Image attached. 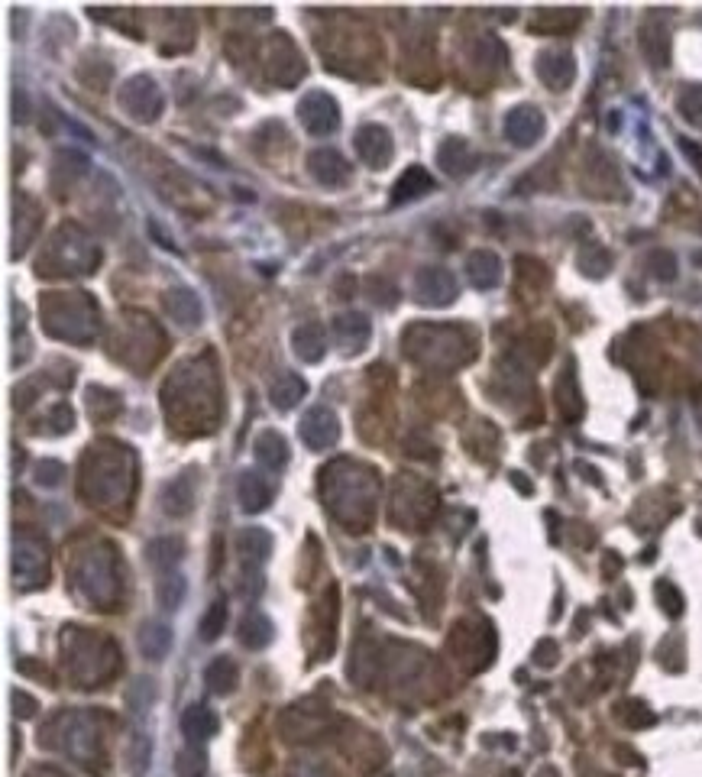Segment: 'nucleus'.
Segmentation results:
<instances>
[{"mask_svg": "<svg viewBox=\"0 0 702 777\" xmlns=\"http://www.w3.org/2000/svg\"><path fill=\"white\" fill-rule=\"evenodd\" d=\"M81 305V295H59V298H49L46 305V315H43V327L52 331L59 327L55 337H65L72 344H91V337L98 334V308L91 302L85 308H75Z\"/></svg>", "mask_w": 702, "mask_h": 777, "instance_id": "nucleus-1", "label": "nucleus"}, {"mask_svg": "<svg viewBox=\"0 0 702 777\" xmlns=\"http://www.w3.org/2000/svg\"><path fill=\"white\" fill-rule=\"evenodd\" d=\"M117 104L136 120V124H153V120H159V114H162L165 98H162V88L149 75H133L120 85Z\"/></svg>", "mask_w": 702, "mask_h": 777, "instance_id": "nucleus-2", "label": "nucleus"}, {"mask_svg": "<svg viewBox=\"0 0 702 777\" xmlns=\"http://www.w3.org/2000/svg\"><path fill=\"white\" fill-rule=\"evenodd\" d=\"M266 68H269V78L275 81V85L282 88H292L298 85L301 78H305V59L298 56L295 43L288 39L285 33H275L272 43H269V56H266Z\"/></svg>", "mask_w": 702, "mask_h": 777, "instance_id": "nucleus-3", "label": "nucleus"}, {"mask_svg": "<svg viewBox=\"0 0 702 777\" xmlns=\"http://www.w3.org/2000/svg\"><path fill=\"white\" fill-rule=\"evenodd\" d=\"M298 120L311 136H330L340 127V107L327 91H311L298 104Z\"/></svg>", "mask_w": 702, "mask_h": 777, "instance_id": "nucleus-4", "label": "nucleus"}, {"mask_svg": "<svg viewBox=\"0 0 702 777\" xmlns=\"http://www.w3.org/2000/svg\"><path fill=\"white\" fill-rule=\"evenodd\" d=\"M298 434H301V441L311 447V451H327V447H334L340 441V418H337L334 408L314 405V408H308L305 415H301Z\"/></svg>", "mask_w": 702, "mask_h": 777, "instance_id": "nucleus-5", "label": "nucleus"}, {"mask_svg": "<svg viewBox=\"0 0 702 777\" xmlns=\"http://www.w3.org/2000/svg\"><path fill=\"white\" fill-rule=\"evenodd\" d=\"M46 551L39 541H30L26 535L17 538V551H13V580H17L20 590H33V586L46 583Z\"/></svg>", "mask_w": 702, "mask_h": 777, "instance_id": "nucleus-6", "label": "nucleus"}, {"mask_svg": "<svg viewBox=\"0 0 702 777\" xmlns=\"http://www.w3.org/2000/svg\"><path fill=\"white\" fill-rule=\"evenodd\" d=\"M415 298L424 308H447L457 298V279L444 266H424L415 276Z\"/></svg>", "mask_w": 702, "mask_h": 777, "instance_id": "nucleus-7", "label": "nucleus"}, {"mask_svg": "<svg viewBox=\"0 0 702 777\" xmlns=\"http://www.w3.org/2000/svg\"><path fill=\"white\" fill-rule=\"evenodd\" d=\"M353 149H356V156H360L369 169H385L392 162V156H395V140H392V133L385 130V127L366 124V127L356 130Z\"/></svg>", "mask_w": 702, "mask_h": 777, "instance_id": "nucleus-8", "label": "nucleus"}, {"mask_svg": "<svg viewBox=\"0 0 702 777\" xmlns=\"http://www.w3.org/2000/svg\"><path fill=\"white\" fill-rule=\"evenodd\" d=\"M544 114L531 104H518L505 114V136L512 140L518 149L534 146L544 136Z\"/></svg>", "mask_w": 702, "mask_h": 777, "instance_id": "nucleus-9", "label": "nucleus"}, {"mask_svg": "<svg viewBox=\"0 0 702 777\" xmlns=\"http://www.w3.org/2000/svg\"><path fill=\"white\" fill-rule=\"evenodd\" d=\"M308 172L324 188H343L350 182L353 166H350V159H343V153H337V149H314L308 156Z\"/></svg>", "mask_w": 702, "mask_h": 777, "instance_id": "nucleus-10", "label": "nucleus"}, {"mask_svg": "<svg viewBox=\"0 0 702 777\" xmlns=\"http://www.w3.org/2000/svg\"><path fill=\"white\" fill-rule=\"evenodd\" d=\"M334 337L340 340L343 353H363L369 337H373V321L363 311H343L334 318Z\"/></svg>", "mask_w": 702, "mask_h": 777, "instance_id": "nucleus-11", "label": "nucleus"}, {"mask_svg": "<svg viewBox=\"0 0 702 777\" xmlns=\"http://www.w3.org/2000/svg\"><path fill=\"white\" fill-rule=\"evenodd\" d=\"M538 75L550 91H567L576 78V59L570 52H560V49H547L538 56Z\"/></svg>", "mask_w": 702, "mask_h": 777, "instance_id": "nucleus-12", "label": "nucleus"}, {"mask_svg": "<svg viewBox=\"0 0 702 777\" xmlns=\"http://www.w3.org/2000/svg\"><path fill=\"white\" fill-rule=\"evenodd\" d=\"M237 499L246 515H259L272 506V486L259 470H243L237 480Z\"/></svg>", "mask_w": 702, "mask_h": 777, "instance_id": "nucleus-13", "label": "nucleus"}, {"mask_svg": "<svg viewBox=\"0 0 702 777\" xmlns=\"http://www.w3.org/2000/svg\"><path fill=\"white\" fill-rule=\"evenodd\" d=\"M664 13H648V20L641 26V49L644 59H648L654 68H664L670 62V39H667V26L660 23Z\"/></svg>", "mask_w": 702, "mask_h": 777, "instance_id": "nucleus-14", "label": "nucleus"}, {"mask_svg": "<svg viewBox=\"0 0 702 777\" xmlns=\"http://www.w3.org/2000/svg\"><path fill=\"white\" fill-rule=\"evenodd\" d=\"M162 305H165V311L172 315V321L182 324V327H198L201 318H204L201 298L191 292V289H185V285H175V289L165 292Z\"/></svg>", "mask_w": 702, "mask_h": 777, "instance_id": "nucleus-15", "label": "nucleus"}, {"mask_svg": "<svg viewBox=\"0 0 702 777\" xmlns=\"http://www.w3.org/2000/svg\"><path fill=\"white\" fill-rule=\"evenodd\" d=\"M253 454H256V463L259 467H266L269 473H279L288 467V460H292V451H288V441L282 438L279 431H259L256 441H253Z\"/></svg>", "mask_w": 702, "mask_h": 777, "instance_id": "nucleus-16", "label": "nucleus"}, {"mask_svg": "<svg viewBox=\"0 0 702 777\" xmlns=\"http://www.w3.org/2000/svg\"><path fill=\"white\" fill-rule=\"evenodd\" d=\"M217 729H220V719H217V713L211 710V706L195 703V706H188V710L182 713V735L191 745L211 742L214 735H217Z\"/></svg>", "mask_w": 702, "mask_h": 777, "instance_id": "nucleus-17", "label": "nucleus"}, {"mask_svg": "<svg viewBox=\"0 0 702 777\" xmlns=\"http://www.w3.org/2000/svg\"><path fill=\"white\" fill-rule=\"evenodd\" d=\"M195 493H198V486H195V473L191 470H185V473H178L175 480L165 486V493H162V509L169 512L172 518H182V515H188L191 509H195Z\"/></svg>", "mask_w": 702, "mask_h": 777, "instance_id": "nucleus-18", "label": "nucleus"}, {"mask_svg": "<svg viewBox=\"0 0 702 777\" xmlns=\"http://www.w3.org/2000/svg\"><path fill=\"white\" fill-rule=\"evenodd\" d=\"M292 350H295V357H298L301 363H321L324 353H327V334H324V327L314 324V321L295 327Z\"/></svg>", "mask_w": 702, "mask_h": 777, "instance_id": "nucleus-19", "label": "nucleus"}, {"mask_svg": "<svg viewBox=\"0 0 702 777\" xmlns=\"http://www.w3.org/2000/svg\"><path fill=\"white\" fill-rule=\"evenodd\" d=\"M466 276H470L476 289L489 292L502 282V259L492 250H476V253H470V259H466Z\"/></svg>", "mask_w": 702, "mask_h": 777, "instance_id": "nucleus-20", "label": "nucleus"}, {"mask_svg": "<svg viewBox=\"0 0 702 777\" xmlns=\"http://www.w3.org/2000/svg\"><path fill=\"white\" fill-rule=\"evenodd\" d=\"M240 684V667L233 658H214L208 667H204V687H208L214 697H230Z\"/></svg>", "mask_w": 702, "mask_h": 777, "instance_id": "nucleus-21", "label": "nucleus"}, {"mask_svg": "<svg viewBox=\"0 0 702 777\" xmlns=\"http://www.w3.org/2000/svg\"><path fill=\"white\" fill-rule=\"evenodd\" d=\"M308 395V383L298 373H282L272 379L269 386V402L279 408V412H292V408Z\"/></svg>", "mask_w": 702, "mask_h": 777, "instance_id": "nucleus-22", "label": "nucleus"}, {"mask_svg": "<svg viewBox=\"0 0 702 777\" xmlns=\"http://www.w3.org/2000/svg\"><path fill=\"white\" fill-rule=\"evenodd\" d=\"M431 192H434L431 172H424L421 166H411V169H405L402 175H398V182L392 188V204H408V201L424 198Z\"/></svg>", "mask_w": 702, "mask_h": 777, "instance_id": "nucleus-23", "label": "nucleus"}, {"mask_svg": "<svg viewBox=\"0 0 702 777\" xmlns=\"http://www.w3.org/2000/svg\"><path fill=\"white\" fill-rule=\"evenodd\" d=\"M437 162H440V169H444L447 175H453V179H460V175H466L476 166L470 146H466V140H460V136H450V140H444V146L437 149Z\"/></svg>", "mask_w": 702, "mask_h": 777, "instance_id": "nucleus-24", "label": "nucleus"}, {"mask_svg": "<svg viewBox=\"0 0 702 777\" xmlns=\"http://www.w3.org/2000/svg\"><path fill=\"white\" fill-rule=\"evenodd\" d=\"M185 557V541L182 538H172V535H162L153 538L146 544V561L153 564L162 574H172V567Z\"/></svg>", "mask_w": 702, "mask_h": 777, "instance_id": "nucleus-25", "label": "nucleus"}, {"mask_svg": "<svg viewBox=\"0 0 702 777\" xmlns=\"http://www.w3.org/2000/svg\"><path fill=\"white\" fill-rule=\"evenodd\" d=\"M237 544H240L246 570H250V567L256 570L263 561H269V554H272V535H269V531H263V528H243Z\"/></svg>", "mask_w": 702, "mask_h": 777, "instance_id": "nucleus-26", "label": "nucleus"}, {"mask_svg": "<svg viewBox=\"0 0 702 777\" xmlns=\"http://www.w3.org/2000/svg\"><path fill=\"white\" fill-rule=\"evenodd\" d=\"M272 635H275V625L269 622V616H263V612H246L240 622V642L246 648L263 651V648H269Z\"/></svg>", "mask_w": 702, "mask_h": 777, "instance_id": "nucleus-27", "label": "nucleus"}, {"mask_svg": "<svg viewBox=\"0 0 702 777\" xmlns=\"http://www.w3.org/2000/svg\"><path fill=\"white\" fill-rule=\"evenodd\" d=\"M140 648H143V658L162 661L172 651V629L165 622H146L140 629Z\"/></svg>", "mask_w": 702, "mask_h": 777, "instance_id": "nucleus-28", "label": "nucleus"}, {"mask_svg": "<svg viewBox=\"0 0 702 777\" xmlns=\"http://www.w3.org/2000/svg\"><path fill=\"white\" fill-rule=\"evenodd\" d=\"M557 405L560 412L567 415V421H580L583 418V395L576 389V373L567 370L557 379Z\"/></svg>", "mask_w": 702, "mask_h": 777, "instance_id": "nucleus-29", "label": "nucleus"}, {"mask_svg": "<svg viewBox=\"0 0 702 777\" xmlns=\"http://www.w3.org/2000/svg\"><path fill=\"white\" fill-rule=\"evenodd\" d=\"M583 20V10H541L534 17L538 33H570V26Z\"/></svg>", "mask_w": 702, "mask_h": 777, "instance_id": "nucleus-30", "label": "nucleus"}, {"mask_svg": "<svg viewBox=\"0 0 702 777\" xmlns=\"http://www.w3.org/2000/svg\"><path fill=\"white\" fill-rule=\"evenodd\" d=\"M185 593H188V580L182 574H175V570H172V574H165L159 580V586H156V599H159V606L165 612H172V609L182 606Z\"/></svg>", "mask_w": 702, "mask_h": 777, "instance_id": "nucleus-31", "label": "nucleus"}, {"mask_svg": "<svg viewBox=\"0 0 702 777\" xmlns=\"http://www.w3.org/2000/svg\"><path fill=\"white\" fill-rule=\"evenodd\" d=\"M175 774L178 777H208V755L201 752V745L182 748L175 755Z\"/></svg>", "mask_w": 702, "mask_h": 777, "instance_id": "nucleus-32", "label": "nucleus"}, {"mask_svg": "<svg viewBox=\"0 0 702 777\" xmlns=\"http://www.w3.org/2000/svg\"><path fill=\"white\" fill-rule=\"evenodd\" d=\"M224 625H227V603L224 599H214V603L208 606V612H204L198 632H201L204 642H217V638L224 635Z\"/></svg>", "mask_w": 702, "mask_h": 777, "instance_id": "nucleus-33", "label": "nucleus"}, {"mask_svg": "<svg viewBox=\"0 0 702 777\" xmlns=\"http://www.w3.org/2000/svg\"><path fill=\"white\" fill-rule=\"evenodd\" d=\"M677 107H680L683 120H690L693 127H702V85L683 88L677 98Z\"/></svg>", "mask_w": 702, "mask_h": 777, "instance_id": "nucleus-34", "label": "nucleus"}, {"mask_svg": "<svg viewBox=\"0 0 702 777\" xmlns=\"http://www.w3.org/2000/svg\"><path fill=\"white\" fill-rule=\"evenodd\" d=\"M580 266H583L586 276L599 279V276H605V272L612 269V256H609V250H602V247H596V243H593V247H589V250H583Z\"/></svg>", "mask_w": 702, "mask_h": 777, "instance_id": "nucleus-35", "label": "nucleus"}, {"mask_svg": "<svg viewBox=\"0 0 702 777\" xmlns=\"http://www.w3.org/2000/svg\"><path fill=\"white\" fill-rule=\"evenodd\" d=\"M88 408H91V415L107 421L120 408V399L110 389H88Z\"/></svg>", "mask_w": 702, "mask_h": 777, "instance_id": "nucleus-36", "label": "nucleus"}, {"mask_svg": "<svg viewBox=\"0 0 702 777\" xmlns=\"http://www.w3.org/2000/svg\"><path fill=\"white\" fill-rule=\"evenodd\" d=\"M648 269H651V276L660 279V282L677 279V256H673L670 250H654L648 256Z\"/></svg>", "mask_w": 702, "mask_h": 777, "instance_id": "nucleus-37", "label": "nucleus"}, {"mask_svg": "<svg viewBox=\"0 0 702 777\" xmlns=\"http://www.w3.org/2000/svg\"><path fill=\"white\" fill-rule=\"evenodd\" d=\"M149 752H153V742L146 739V735H136L133 739V752H130V771H133V777H143L146 771H149Z\"/></svg>", "mask_w": 702, "mask_h": 777, "instance_id": "nucleus-38", "label": "nucleus"}, {"mask_svg": "<svg viewBox=\"0 0 702 777\" xmlns=\"http://www.w3.org/2000/svg\"><path fill=\"white\" fill-rule=\"evenodd\" d=\"M62 476H65V470H62V463L59 460H43L36 467V483L39 486H59L62 483Z\"/></svg>", "mask_w": 702, "mask_h": 777, "instance_id": "nucleus-39", "label": "nucleus"}, {"mask_svg": "<svg viewBox=\"0 0 702 777\" xmlns=\"http://www.w3.org/2000/svg\"><path fill=\"white\" fill-rule=\"evenodd\" d=\"M657 593H660V606H664L670 616H680V612H683V599H680V593H677V586L657 583Z\"/></svg>", "mask_w": 702, "mask_h": 777, "instance_id": "nucleus-40", "label": "nucleus"}, {"mask_svg": "<svg viewBox=\"0 0 702 777\" xmlns=\"http://www.w3.org/2000/svg\"><path fill=\"white\" fill-rule=\"evenodd\" d=\"M13 713H17V719H33L36 716V703H33L30 693H23V690L13 693Z\"/></svg>", "mask_w": 702, "mask_h": 777, "instance_id": "nucleus-41", "label": "nucleus"}, {"mask_svg": "<svg viewBox=\"0 0 702 777\" xmlns=\"http://www.w3.org/2000/svg\"><path fill=\"white\" fill-rule=\"evenodd\" d=\"M17 667H20V671H23V674H33V680H46V684L52 687V680H49V671H46V667H43V664H36V661H30V658H20V661H17Z\"/></svg>", "mask_w": 702, "mask_h": 777, "instance_id": "nucleus-42", "label": "nucleus"}, {"mask_svg": "<svg viewBox=\"0 0 702 777\" xmlns=\"http://www.w3.org/2000/svg\"><path fill=\"white\" fill-rule=\"evenodd\" d=\"M13 117H17V124H26V120H30V104H26V91L13 94Z\"/></svg>", "mask_w": 702, "mask_h": 777, "instance_id": "nucleus-43", "label": "nucleus"}, {"mask_svg": "<svg viewBox=\"0 0 702 777\" xmlns=\"http://www.w3.org/2000/svg\"><path fill=\"white\" fill-rule=\"evenodd\" d=\"M680 149L686 156H690V162H693V169L702 175V149L696 146V143H690V140H680Z\"/></svg>", "mask_w": 702, "mask_h": 777, "instance_id": "nucleus-44", "label": "nucleus"}, {"mask_svg": "<svg viewBox=\"0 0 702 777\" xmlns=\"http://www.w3.org/2000/svg\"><path fill=\"white\" fill-rule=\"evenodd\" d=\"M43 777H65V774L55 771V768H43Z\"/></svg>", "mask_w": 702, "mask_h": 777, "instance_id": "nucleus-45", "label": "nucleus"}]
</instances>
